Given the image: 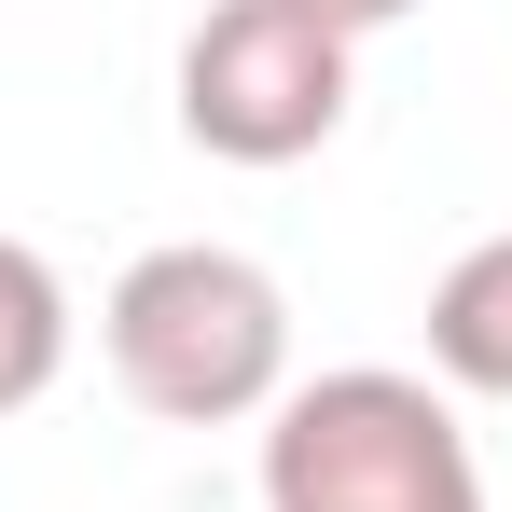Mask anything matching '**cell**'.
Wrapping results in <instances>:
<instances>
[{
    "label": "cell",
    "instance_id": "obj_6",
    "mask_svg": "<svg viewBox=\"0 0 512 512\" xmlns=\"http://www.w3.org/2000/svg\"><path fill=\"white\" fill-rule=\"evenodd\" d=\"M305 14H319V28H346V42H360V28H388V14H416V0H305Z\"/></svg>",
    "mask_w": 512,
    "mask_h": 512
},
{
    "label": "cell",
    "instance_id": "obj_1",
    "mask_svg": "<svg viewBox=\"0 0 512 512\" xmlns=\"http://www.w3.org/2000/svg\"><path fill=\"white\" fill-rule=\"evenodd\" d=\"M277 360H291V305L277 277L236 250H139L111 291V374L125 402L167 429H236L277 402Z\"/></svg>",
    "mask_w": 512,
    "mask_h": 512
},
{
    "label": "cell",
    "instance_id": "obj_3",
    "mask_svg": "<svg viewBox=\"0 0 512 512\" xmlns=\"http://www.w3.org/2000/svg\"><path fill=\"white\" fill-rule=\"evenodd\" d=\"M180 125L222 167H305L346 125V28H319L305 0H222L180 42Z\"/></svg>",
    "mask_w": 512,
    "mask_h": 512
},
{
    "label": "cell",
    "instance_id": "obj_5",
    "mask_svg": "<svg viewBox=\"0 0 512 512\" xmlns=\"http://www.w3.org/2000/svg\"><path fill=\"white\" fill-rule=\"evenodd\" d=\"M56 360H70V305H56L42 250L0 236V416H28V402L56 388Z\"/></svg>",
    "mask_w": 512,
    "mask_h": 512
},
{
    "label": "cell",
    "instance_id": "obj_2",
    "mask_svg": "<svg viewBox=\"0 0 512 512\" xmlns=\"http://www.w3.org/2000/svg\"><path fill=\"white\" fill-rule=\"evenodd\" d=\"M263 512H485V471L416 374H319L263 429Z\"/></svg>",
    "mask_w": 512,
    "mask_h": 512
},
{
    "label": "cell",
    "instance_id": "obj_4",
    "mask_svg": "<svg viewBox=\"0 0 512 512\" xmlns=\"http://www.w3.org/2000/svg\"><path fill=\"white\" fill-rule=\"evenodd\" d=\"M429 360H443L457 388L512 402V236H485L471 263H443V291H429Z\"/></svg>",
    "mask_w": 512,
    "mask_h": 512
}]
</instances>
